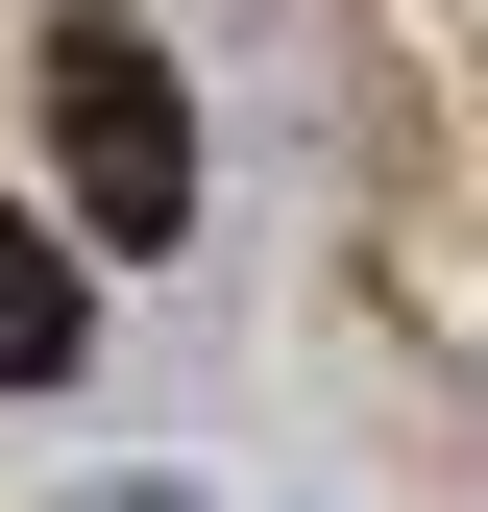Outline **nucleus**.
Segmentation results:
<instances>
[{"instance_id": "nucleus-1", "label": "nucleus", "mask_w": 488, "mask_h": 512, "mask_svg": "<svg viewBox=\"0 0 488 512\" xmlns=\"http://www.w3.org/2000/svg\"><path fill=\"white\" fill-rule=\"evenodd\" d=\"M49 171H74V244L196 220V98L147 74V25H49Z\"/></svg>"}, {"instance_id": "nucleus-2", "label": "nucleus", "mask_w": 488, "mask_h": 512, "mask_svg": "<svg viewBox=\"0 0 488 512\" xmlns=\"http://www.w3.org/2000/svg\"><path fill=\"white\" fill-rule=\"evenodd\" d=\"M74 342H98L74 220H25V196H0V391H74Z\"/></svg>"}]
</instances>
